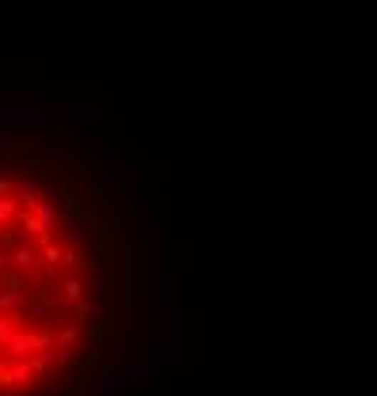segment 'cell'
I'll use <instances>...</instances> for the list:
<instances>
[{
    "label": "cell",
    "mask_w": 377,
    "mask_h": 396,
    "mask_svg": "<svg viewBox=\"0 0 377 396\" xmlns=\"http://www.w3.org/2000/svg\"><path fill=\"white\" fill-rule=\"evenodd\" d=\"M42 168H46V160H42V157H31L27 160V172H42Z\"/></svg>",
    "instance_id": "cell-10"
},
{
    "label": "cell",
    "mask_w": 377,
    "mask_h": 396,
    "mask_svg": "<svg viewBox=\"0 0 377 396\" xmlns=\"http://www.w3.org/2000/svg\"><path fill=\"white\" fill-rule=\"evenodd\" d=\"M8 267L27 274V278H35V274L42 271V259H38V248H31V240H24V244L8 248Z\"/></svg>",
    "instance_id": "cell-1"
},
{
    "label": "cell",
    "mask_w": 377,
    "mask_h": 396,
    "mask_svg": "<svg viewBox=\"0 0 377 396\" xmlns=\"http://www.w3.org/2000/svg\"><path fill=\"white\" fill-rule=\"evenodd\" d=\"M27 152H38V141H4V137H0V160L27 157Z\"/></svg>",
    "instance_id": "cell-4"
},
{
    "label": "cell",
    "mask_w": 377,
    "mask_h": 396,
    "mask_svg": "<svg viewBox=\"0 0 377 396\" xmlns=\"http://www.w3.org/2000/svg\"><path fill=\"white\" fill-rule=\"evenodd\" d=\"M12 198H16V206L19 210H35V206L42 202V198H46V191H42V187L35 183V179H19L16 187H12Z\"/></svg>",
    "instance_id": "cell-2"
},
{
    "label": "cell",
    "mask_w": 377,
    "mask_h": 396,
    "mask_svg": "<svg viewBox=\"0 0 377 396\" xmlns=\"http://www.w3.org/2000/svg\"><path fill=\"white\" fill-rule=\"evenodd\" d=\"M19 179H16V175H4V172H0V194H12V187H16Z\"/></svg>",
    "instance_id": "cell-9"
},
{
    "label": "cell",
    "mask_w": 377,
    "mask_h": 396,
    "mask_svg": "<svg viewBox=\"0 0 377 396\" xmlns=\"http://www.w3.org/2000/svg\"><path fill=\"white\" fill-rule=\"evenodd\" d=\"M31 214H35V217H38V222L46 225V229H53V217H58V202H53V198H42V202H38Z\"/></svg>",
    "instance_id": "cell-6"
},
{
    "label": "cell",
    "mask_w": 377,
    "mask_h": 396,
    "mask_svg": "<svg viewBox=\"0 0 377 396\" xmlns=\"http://www.w3.org/2000/svg\"><path fill=\"white\" fill-rule=\"evenodd\" d=\"M0 271H8V251L0 248Z\"/></svg>",
    "instance_id": "cell-11"
},
{
    "label": "cell",
    "mask_w": 377,
    "mask_h": 396,
    "mask_svg": "<svg viewBox=\"0 0 377 396\" xmlns=\"http://www.w3.org/2000/svg\"><path fill=\"white\" fill-rule=\"evenodd\" d=\"M58 297H65V301H81V297H88L84 274H65L61 286H58Z\"/></svg>",
    "instance_id": "cell-3"
},
{
    "label": "cell",
    "mask_w": 377,
    "mask_h": 396,
    "mask_svg": "<svg viewBox=\"0 0 377 396\" xmlns=\"http://www.w3.org/2000/svg\"><path fill=\"white\" fill-rule=\"evenodd\" d=\"M38 259H42V267H53V271H61L58 263H61V244L53 240V244H46V248H38Z\"/></svg>",
    "instance_id": "cell-8"
},
{
    "label": "cell",
    "mask_w": 377,
    "mask_h": 396,
    "mask_svg": "<svg viewBox=\"0 0 377 396\" xmlns=\"http://www.w3.org/2000/svg\"><path fill=\"white\" fill-rule=\"evenodd\" d=\"M16 214H19L16 198H12V194H0V229L12 225V222H16Z\"/></svg>",
    "instance_id": "cell-7"
},
{
    "label": "cell",
    "mask_w": 377,
    "mask_h": 396,
    "mask_svg": "<svg viewBox=\"0 0 377 396\" xmlns=\"http://www.w3.org/2000/svg\"><path fill=\"white\" fill-rule=\"evenodd\" d=\"M92 316H95V301H92V297H81V301H73V321L81 324V328L92 321Z\"/></svg>",
    "instance_id": "cell-5"
}]
</instances>
